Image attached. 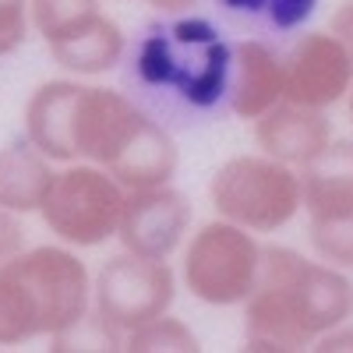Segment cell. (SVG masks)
Here are the masks:
<instances>
[{"mask_svg": "<svg viewBox=\"0 0 353 353\" xmlns=\"http://www.w3.org/2000/svg\"><path fill=\"white\" fill-rule=\"evenodd\" d=\"M32 18H28V0H0V57H11L25 46Z\"/></svg>", "mask_w": 353, "mask_h": 353, "instance_id": "obj_19", "label": "cell"}, {"mask_svg": "<svg viewBox=\"0 0 353 353\" xmlns=\"http://www.w3.org/2000/svg\"><path fill=\"white\" fill-rule=\"evenodd\" d=\"M346 99H350V121H353V85H350V96Z\"/></svg>", "mask_w": 353, "mask_h": 353, "instance_id": "obj_26", "label": "cell"}, {"mask_svg": "<svg viewBox=\"0 0 353 353\" xmlns=\"http://www.w3.org/2000/svg\"><path fill=\"white\" fill-rule=\"evenodd\" d=\"M25 248H28V237H25L21 216L0 205V269H4L8 261H14Z\"/></svg>", "mask_w": 353, "mask_h": 353, "instance_id": "obj_21", "label": "cell"}, {"mask_svg": "<svg viewBox=\"0 0 353 353\" xmlns=\"http://www.w3.org/2000/svg\"><path fill=\"white\" fill-rule=\"evenodd\" d=\"M233 68V43L209 18L170 14L145 28L131 50V78L152 96L166 103H181L184 110L205 113L226 99Z\"/></svg>", "mask_w": 353, "mask_h": 353, "instance_id": "obj_4", "label": "cell"}, {"mask_svg": "<svg viewBox=\"0 0 353 353\" xmlns=\"http://www.w3.org/2000/svg\"><path fill=\"white\" fill-rule=\"evenodd\" d=\"M92 311V272L68 244L25 248L0 269V346L57 339Z\"/></svg>", "mask_w": 353, "mask_h": 353, "instance_id": "obj_3", "label": "cell"}, {"mask_svg": "<svg viewBox=\"0 0 353 353\" xmlns=\"http://www.w3.org/2000/svg\"><path fill=\"white\" fill-rule=\"evenodd\" d=\"M297 173L301 212H307V219L353 216V138H332Z\"/></svg>", "mask_w": 353, "mask_h": 353, "instance_id": "obj_14", "label": "cell"}, {"mask_svg": "<svg viewBox=\"0 0 353 353\" xmlns=\"http://www.w3.org/2000/svg\"><path fill=\"white\" fill-rule=\"evenodd\" d=\"M216 4H219L223 11H230V14L265 21V14H269V4H272V0H216Z\"/></svg>", "mask_w": 353, "mask_h": 353, "instance_id": "obj_24", "label": "cell"}, {"mask_svg": "<svg viewBox=\"0 0 353 353\" xmlns=\"http://www.w3.org/2000/svg\"><path fill=\"white\" fill-rule=\"evenodd\" d=\"M314 11H318V0H272L269 14H265V25L276 28V32H293V28H301Z\"/></svg>", "mask_w": 353, "mask_h": 353, "instance_id": "obj_20", "label": "cell"}, {"mask_svg": "<svg viewBox=\"0 0 353 353\" xmlns=\"http://www.w3.org/2000/svg\"><path fill=\"white\" fill-rule=\"evenodd\" d=\"M311 350H318V353H353V321L346 318L339 325H332L329 332H321L311 343Z\"/></svg>", "mask_w": 353, "mask_h": 353, "instance_id": "obj_22", "label": "cell"}, {"mask_svg": "<svg viewBox=\"0 0 353 353\" xmlns=\"http://www.w3.org/2000/svg\"><path fill=\"white\" fill-rule=\"evenodd\" d=\"M219 219L251 233H276L301 216V173L272 156H233L209 181Z\"/></svg>", "mask_w": 353, "mask_h": 353, "instance_id": "obj_5", "label": "cell"}, {"mask_svg": "<svg viewBox=\"0 0 353 353\" xmlns=\"http://www.w3.org/2000/svg\"><path fill=\"white\" fill-rule=\"evenodd\" d=\"M353 61L332 32H304L283 53V99L329 110L350 96Z\"/></svg>", "mask_w": 353, "mask_h": 353, "instance_id": "obj_10", "label": "cell"}, {"mask_svg": "<svg viewBox=\"0 0 353 353\" xmlns=\"http://www.w3.org/2000/svg\"><path fill=\"white\" fill-rule=\"evenodd\" d=\"M46 50L61 71L78 78H96L113 71L128 57V36L110 14L96 11L78 25L64 28L61 36L46 39Z\"/></svg>", "mask_w": 353, "mask_h": 353, "instance_id": "obj_12", "label": "cell"}, {"mask_svg": "<svg viewBox=\"0 0 353 353\" xmlns=\"http://www.w3.org/2000/svg\"><path fill=\"white\" fill-rule=\"evenodd\" d=\"M329 32L339 39V46L350 53V61H353V0H346V4L336 8V14L329 21Z\"/></svg>", "mask_w": 353, "mask_h": 353, "instance_id": "obj_23", "label": "cell"}, {"mask_svg": "<svg viewBox=\"0 0 353 353\" xmlns=\"http://www.w3.org/2000/svg\"><path fill=\"white\" fill-rule=\"evenodd\" d=\"M261 269V244L258 233L230 223L212 219L191 233L184 244L181 283L194 301L209 307H241L254 290Z\"/></svg>", "mask_w": 353, "mask_h": 353, "instance_id": "obj_7", "label": "cell"}, {"mask_svg": "<svg viewBox=\"0 0 353 353\" xmlns=\"http://www.w3.org/2000/svg\"><path fill=\"white\" fill-rule=\"evenodd\" d=\"M307 244L318 261L353 272V216L307 219Z\"/></svg>", "mask_w": 353, "mask_h": 353, "instance_id": "obj_17", "label": "cell"}, {"mask_svg": "<svg viewBox=\"0 0 353 353\" xmlns=\"http://www.w3.org/2000/svg\"><path fill=\"white\" fill-rule=\"evenodd\" d=\"M53 173L50 159L28 138L0 145V205L18 216L39 212Z\"/></svg>", "mask_w": 353, "mask_h": 353, "instance_id": "obj_15", "label": "cell"}, {"mask_svg": "<svg viewBox=\"0 0 353 353\" xmlns=\"http://www.w3.org/2000/svg\"><path fill=\"white\" fill-rule=\"evenodd\" d=\"M124 350H131V353H163V350L166 353H194L201 346H198V336L191 332L188 321L173 318L166 311L152 321H145V325L131 329L124 336Z\"/></svg>", "mask_w": 353, "mask_h": 353, "instance_id": "obj_16", "label": "cell"}, {"mask_svg": "<svg viewBox=\"0 0 353 353\" xmlns=\"http://www.w3.org/2000/svg\"><path fill=\"white\" fill-rule=\"evenodd\" d=\"M191 219H194L191 201L173 184L128 191L121 223H117V241H121V248L131 251V254L170 261L184 248Z\"/></svg>", "mask_w": 353, "mask_h": 353, "instance_id": "obj_9", "label": "cell"}, {"mask_svg": "<svg viewBox=\"0 0 353 353\" xmlns=\"http://www.w3.org/2000/svg\"><path fill=\"white\" fill-rule=\"evenodd\" d=\"M128 191L113 181L103 166L64 163L53 173L46 198L39 205V219L61 244L85 251L103 248L117 237V223L124 212Z\"/></svg>", "mask_w": 353, "mask_h": 353, "instance_id": "obj_6", "label": "cell"}, {"mask_svg": "<svg viewBox=\"0 0 353 353\" xmlns=\"http://www.w3.org/2000/svg\"><path fill=\"white\" fill-rule=\"evenodd\" d=\"M332 121L325 110H314L293 99H279L261 117H254V141L265 156L301 170L332 141Z\"/></svg>", "mask_w": 353, "mask_h": 353, "instance_id": "obj_11", "label": "cell"}, {"mask_svg": "<svg viewBox=\"0 0 353 353\" xmlns=\"http://www.w3.org/2000/svg\"><path fill=\"white\" fill-rule=\"evenodd\" d=\"M96 11L99 0H28V18H32V28L43 36V43Z\"/></svg>", "mask_w": 353, "mask_h": 353, "instance_id": "obj_18", "label": "cell"}, {"mask_svg": "<svg viewBox=\"0 0 353 353\" xmlns=\"http://www.w3.org/2000/svg\"><path fill=\"white\" fill-rule=\"evenodd\" d=\"M283 99V57L265 39L233 43L226 106L241 121H254Z\"/></svg>", "mask_w": 353, "mask_h": 353, "instance_id": "obj_13", "label": "cell"}, {"mask_svg": "<svg viewBox=\"0 0 353 353\" xmlns=\"http://www.w3.org/2000/svg\"><path fill=\"white\" fill-rule=\"evenodd\" d=\"M176 301V272L166 258H145L121 248L92 276V314L121 339L145 321L166 314Z\"/></svg>", "mask_w": 353, "mask_h": 353, "instance_id": "obj_8", "label": "cell"}, {"mask_svg": "<svg viewBox=\"0 0 353 353\" xmlns=\"http://www.w3.org/2000/svg\"><path fill=\"white\" fill-rule=\"evenodd\" d=\"M244 307V350L293 353L339 321L353 318L350 272L272 244L261 248V269Z\"/></svg>", "mask_w": 353, "mask_h": 353, "instance_id": "obj_2", "label": "cell"}, {"mask_svg": "<svg viewBox=\"0 0 353 353\" xmlns=\"http://www.w3.org/2000/svg\"><path fill=\"white\" fill-rule=\"evenodd\" d=\"M152 11H159V14H184V11H191V8H198L201 0H145Z\"/></svg>", "mask_w": 353, "mask_h": 353, "instance_id": "obj_25", "label": "cell"}, {"mask_svg": "<svg viewBox=\"0 0 353 353\" xmlns=\"http://www.w3.org/2000/svg\"><path fill=\"white\" fill-rule=\"evenodd\" d=\"M21 121L25 138L50 163L103 166L124 191L170 184L181 166L173 134L121 88L74 78L43 81Z\"/></svg>", "mask_w": 353, "mask_h": 353, "instance_id": "obj_1", "label": "cell"}]
</instances>
